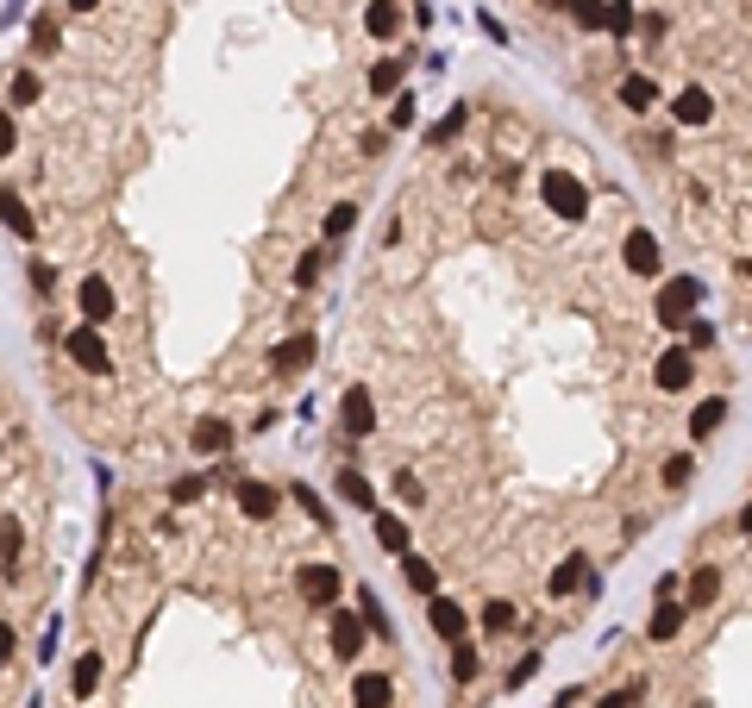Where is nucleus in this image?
Wrapping results in <instances>:
<instances>
[{
    "instance_id": "obj_16",
    "label": "nucleus",
    "mask_w": 752,
    "mask_h": 708,
    "mask_svg": "<svg viewBox=\"0 0 752 708\" xmlns=\"http://www.w3.org/2000/svg\"><path fill=\"white\" fill-rule=\"evenodd\" d=\"M721 589H727L721 564H696L690 583H684V608H715V602H721Z\"/></svg>"
},
{
    "instance_id": "obj_17",
    "label": "nucleus",
    "mask_w": 752,
    "mask_h": 708,
    "mask_svg": "<svg viewBox=\"0 0 752 708\" xmlns=\"http://www.w3.org/2000/svg\"><path fill=\"white\" fill-rule=\"evenodd\" d=\"M0 226L13 232V239H38V220H32V207H26V195H19V188H0Z\"/></svg>"
},
{
    "instance_id": "obj_37",
    "label": "nucleus",
    "mask_w": 752,
    "mask_h": 708,
    "mask_svg": "<svg viewBox=\"0 0 752 708\" xmlns=\"http://www.w3.org/2000/svg\"><path fill=\"white\" fill-rule=\"evenodd\" d=\"M57 44H63V32H57V19H51V13H38V19H32V51H44V57H51Z\"/></svg>"
},
{
    "instance_id": "obj_4",
    "label": "nucleus",
    "mask_w": 752,
    "mask_h": 708,
    "mask_svg": "<svg viewBox=\"0 0 752 708\" xmlns=\"http://www.w3.org/2000/svg\"><path fill=\"white\" fill-rule=\"evenodd\" d=\"M696 308H702V282L696 276H671L665 289H658V326H684V320H696Z\"/></svg>"
},
{
    "instance_id": "obj_10",
    "label": "nucleus",
    "mask_w": 752,
    "mask_h": 708,
    "mask_svg": "<svg viewBox=\"0 0 752 708\" xmlns=\"http://www.w3.org/2000/svg\"><path fill=\"white\" fill-rule=\"evenodd\" d=\"M690 376H696V351H690V345H671L665 358L652 364V383L665 389V395H677V389H690Z\"/></svg>"
},
{
    "instance_id": "obj_39",
    "label": "nucleus",
    "mask_w": 752,
    "mask_h": 708,
    "mask_svg": "<svg viewBox=\"0 0 752 708\" xmlns=\"http://www.w3.org/2000/svg\"><path fill=\"white\" fill-rule=\"evenodd\" d=\"M577 19V32H602V0H564Z\"/></svg>"
},
{
    "instance_id": "obj_36",
    "label": "nucleus",
    "mask_w": 752,
    "mask_h": 708,
    "mask_svg": "<svg viewBox=\"0 0 752 708\" xmlns=\"http://www.w3.org/2000/svg\"><path fill=\"white\" fill-rule=\"evenodd\" d=\"M539 665H546V652H521V658L508 665V690H527V683L539 677Z\"/></svg>"
},
{
    "instance_id": "obj_52",
    "label": "nucleus",
    "mask_w": 752,
    "mask_h": 708,
    "mask_svg": "<svg viewBox=\"0 0 752 708\" xmlns=\"http://www.w3.org/2000/svg\"><path fill=\"white\" fill-rule=\"evenodd\" d=\"M32 282H38V295H51V282H57V270H51V264H32Z\"/></svg>"
},
{
    "instance_id": "obj_45",
    "label": "nucleus",
    "mask_w": 752,
    "mask_h": 708,
    "mask_svg": "<svg viewBox=\"0 0 752 708\" xmlns=\"http://www.w3.org/2000/svg\"><path fill=\"white\" fill-rule=\"evenodd\" d=\"M684 326H690V351H709L715 345V326L709 320H684Z\"/></svg>"
},
{
    "instance_id": "obj_3",
    "label": "nucleus",
    "mask_w": 752,
    "mask_h": 708,
    "mask_svg": "<svg viewBox=\"0 0 752 708\" xmlns=\"http://www.w3.org/2000/svg\"><path fill=\"white\" fill-rule=\"evenodd\" d=\"M326 633H333V658H339V665H358V658H364V640H370V633H364V621H358V608H326Z\"/></svg>"
},
{
    "instance_id": "obj_46",
    "label": "nucleus",
    "mask_w": 752,
    "mask_h": 708,
    "mask_svg": "<svg viewBox=\"0 0 752 708\" xmlns=\"http://www.w3.org/2000/svg\"><path fill=\"white\" fill-rule=\"evenodd\" d=\"M19 151V126H13V113H0V157H13Z\"/></svg>"
},
{
    "instance_id": "obj_51",
    "label": "nucleus",
    "mask_w": 752,
    "mask_h": 708,
    "mask_svg": "<svg viewBox=\"0 0 752 708\" xmlns=\"http://www.w3.org/2000/svg\"><path fill=\"white\" fill-rule=\"evenodd\" d=\"M477 26H483L489 38H496V44H508V26H502V19H496V13H483V7H477Z\"/></svg>"
},
{
    "instance_id": "obj_27",
    "label": "nucleus",
    "mask_w": 752,
    "mask_h": 708,
    "mask_svg": "<svg viewBox=\"0 0 752 708\" xmlns=\"http://www.w3.org/2000/svg\"><path fill=\"white\" fill-rule=\"evenodd\" d=\"M364 32L370 38H395L402 32V7H395V0H370L364 7Z\"/></svg>"
},
{
    "instance_id": "obj_5",
    "label": "nucleus",
    "mask_w": 752,
    "mask_h": 708,
    "mask_svg": "<svg viewBox=\"0 0 752 708\" xmlns=\"http://www.w3.org/2000/svg\"><path fill=\"white\" fill-rule=\"evenodd\" d=\"M339 589H345L339 564H301V571H295V596L308 602V608H333Z\"/></svg>"
},
{
    "instance_id": "obj_7",
    "label": "nucleus",
    "mask_w": 752,
    "mask_h": 708,
    "mask_svg": "<svg viewBox=\"0 0 752 708\" xmlns=\"http://www.w3.org/2000/svg\"><path fill=\"white\" fill-rule=\"evenodd\" d=\"M232 439H239V433H232L226 414H201L195 427H188V452H195V458H226Z\"/></svg>"
},
{
    "instance_id": "obj_38",
    "label": "nucleus",
    "mask_w": 752,
    "mask_h": 708,
    "mask_svg": "<svg viewBox=\"0 0 752 708\" xmlns=\"http://www.w3.org/2000/svg\"><path fill=\"white\" fill-rule=\"evenodd\" d=\"M658 477H665V489H684V483L696 477V458L677 452V458H665V470H658Z\"/></svg>"
},
{
    "instance_id": "obj_48",
    "label": "nucleus",
    "mask_w": 752,
    "mask_h": 708,
    "mask_svg": "<svg viewBox=\"0 0 752 708\" xmlns=\"http://www.w3.org/2000/svg\"><path fill=\"white\" fill-rule=\"evenodd\" d=\"M640 690H646V683H627V690H608V696H602L596 708H627V702H633V696H640Z\"/></svg>"
},
{
    "instance_id": "obj_25",
    "label": "nucleus",
    "mask_w": 752,
    "mask_h": 708,
    "mask_svg": "<svg viewBox=\"0 0 752 708\" xmlns=\"http://www.w3.org/2000/svg\"><path fill=\"white\" fill-rule=\"evenodd\" d=\"M358 621H364V633H376V640H395V621H389V608L376 602V589H370V583L358 589Z\"/></svg>"
},
{
    "instance_id": "obj_6",
    "label": "nucleus",
    "mask_w": 752,
    "mask_h": 708,
    "mask_svg": "<svg viewBox=\"0 0 752 708\" xmlns=\"http://www.w3.org/2000/svg\"><path fill=\"white\" fill-rule=\"evenodd\" d=\"M339 433L358 445V439H370L376 433V395L358 383V389H345V401H339Z\"/></svg>"
},
{
    "instance_id": "obj_33",
    "label": "nucleus",
    "mask_w": 752,
    "mask_h": 708,
    "mask_svg": "<svg viewBox=\"0 0 752 708\" xmlns=\"http://www.w3.org/2000/svg\"><path fill=\"white\" fill-rule=\"evenodd\" d=\"M514 621H521V608L514 602H483V633L496 640V633H514Z\"/></svg>"
},
{
    "instance_id": "obj_44",
    "label": "nucleus",
    "mask_w": 752,
    "mask_h": 708,
    "mask_svg": "<svg viewBox=\"0 0 752 708\" xmlns=\"http://www.w3.org/2000/svg\"><path fill=\"white\" fill-rule=\"evenodd\" d=\"M414 113H420V101L414 94H395V107H389V126L402 132V126H414Z\"/></svg>"
},
{
    "instance_id": "obj_29",
    "label": "nucleus",
    "mask_w": 752,
    "mask_h": 708,
    "mask_svg": "<svg viewBox=\"0 0 752 708\" xmlns=\"http://www.w3.org/2000/svg\"><path fill=\"white\" fill-rule=\"evenodd\" d=\"M464 126H470V107L458 101V107H452V113H445V120H439V126L427 132V145H433V151H445V145H458V132H464Z\"/></svg>"
},
{
    "instance_id": "obj_42",
    "label": "nucleus",
    "mask_w": 752,
    "mask_h": 708,
    "mask_svg": "<svg viewBox=\"0 0 752 708\" xmlns=\"http://www.w3.org/2000/svg\"><path fill=\"white\" fill-rule=\"evenodd\" d=\"M289 495H295V502H301V508L314 514V521H326V527H333V514H326V502H320V495H314V483H295Z\"/></svg>"
},
{
    "instance_id": "obj_50",
    "label": "nucleus",
    "mask_w": 752,
    "mask_h": 708,
    "mask_svg": "<svg viewBox=\"0 0 752 708\" xmlns=\"http://www.w3.org/2000/svg\"><path fill=\"white\" fill-rule=\"evenodd\" d=\"M358 151H364V157H383V151H389V132H364Z\"/></svg>"
},
{
    "instance_id": "obj_1",
    "label": "nucleus",
    "mask_w": 752,
    "mask_h": 708,
    "mask_svg": "<svg viewBox=\"0 0 752 708\" xmlns=\"http://www.w3.org/2000/svg\"><path fill=\"white\" fill-rule=\"evenodd\" d=\"M539 201H546L558 220H583L590 214V182H583L577 170H546L539 176Z\"/></svg>"
},
{
    "instance_id": "obj_35",
    "label": "nucleus",
    "mask_w": 752,
    "mask_h": 708,
    "mask_svg": "<svg viewBox=\"0 0 752 708\" xmlns=\"http://www.w3.org/2000/svg\"><path fill=\"white\" fill-rule=\"evenodd\" d=\"M320 270H326V245L301 251V257H295V289H314V282H320Z\"/></svg>"
},
{
    "instance_id": "obj_15",
    "label": "nucleus",
    "mask_w": 752,
    "mask_h": 708,
    "mask_svg": "<svg viewBox=\"0 0 752 708\" xmlns=\"http://www.w3.org/2000/svg\"><path fill=\"white\" fill-rule=\"evenodd\" d=\"M684 621H690V608H684V602L658 596V608H652V621H646V640H652V646H671L677 633H684Z\"/></svg>"
},
{
    "instance_id": "obj_14",
    "label": "nucleus",
    "mask_w": 752,
    "mask_h": 708,
    "mask_svg": "<svg viewBox=\"0 0 752 708\" xmlns=\"http://www.w3.org/2000/svg\"><path fill=\"white\" fill-rule=\"evenodd\" d=\"M671 120L677 126H709L715 120V94L709 88H677L671 94Z\"/></svg>"
},
{
    "instance_id": "obj_47",
    "label": "nucleus",
    "mask_w": 752,
    "mask_h": 708,
    "mask_svg": "<svg viewBox=\"0 0 752 708\" xmlns=\"http://www.w3.org/2000/svg\"><path fill=\"white\" fill-rule=\"evenodd\" d=\"M57 640H63V627L51 621V627H44V640H38V665H51V658H57Z\"/></svg>"
},
{
    "instance_id": "obj_34",
    "label": "nucleus",
    "mask_w": 752,
    "mask_h": 708,
    "mask_svg": "<svg viewBox=\"0 0 752 708\" xmlns=\"http://www.w3.org/2000/svg\"><path fill=\"white\" fill-rule=\"evenodd\" d=\"M38 94H44V82L32 76V69H19V76L7 82V107L19 113V107H32V101H38Z\"/></svg>"
},
{
    "instance_id": "obj_13",
    "label": "nucleus",
    "mask_w": 752,
    "mask_h": 708,
    "mask_svg": "<svg viewBox=\"0 0 752 708\" xmlns=\"http://www.w3.org/2000/svg\"><path fill=\"white\" fill-rule=\"evenodd\" d=\"M583 583H590V558H583V552H564V558H558V571L546 577V596L564 602V596H577Z\"/></svg>"
},
{
    "instance_id": "obj_21",
    "label": "nucleus",
    "mask_w": 752,
    "mask_h": 708,
    "mask_svg": "<svg viewBox=\"0 0 752 708\" xmlns=\"http://www.w3.org/2000/svg\"><path fill=\"white\" fill-rule=\"evenodd\" d=\"M615 101H621L627 113H652V107H658V82L646 76V69H633V76H621V88H615Z\"/></svg>"
},
{
    "instance_id": "obj_31",
    "label": "nucleus",
    "mask_w": 752,
    "mask_h": 708,
    "mask_svg": "<svg viewBox=\"0 0 752 708\" xmlns=\"http://www.w3.org/2000/svg\"><path fill=\"white\" fill-rule=\"evenodd\" d=\"M402 577H408V589H414V596H433V589H439V571H433V564L427 558H402Z\"/></svg>"
},
{
    "instance_id": "obj_20",
    "label": "nucleus",
    "mask_w": 752,
    "mask_h": 708,
    "mask_svg": "<svg viewBox=\"0 0 752 708\" xmlns=\"http://www.w3.org/2000/svg\"><path fill=\"white\" fill-rule=\"evenodd\" d=\"M276 508H282V495L270 489V483H239V514H245V521H276Z\"/></svg>"
},
{
    "instance_id": "obj_18",
    "label": "nucleus",
    "mask_w": 752,
    "mask_h": 708,
    "mask_svg": "<svg viewBox=\"0 0 752 708\" xmlns=\"http://www.w3.org/2000/svg\"><path fill=\"white\" fill-rule=\"evenodd\" d=\"M370 521H376V546H383L389 558H408V552H414V539H408V521H402V514L370 508Z\"/></svg>"
},
{
    "instance_id": "obj_32",
    "label": "nucleus",
    "mask_w": 752,
    "mask_h": 708,
    "mask_svg": "<svg viewBox=\"0 0 752 708\" xmlns=\"http://www.w3.org/2000/svg\"><path fill=\"white\" fill-rule=\"evenodd\" d=\"M452 677H458V683H477V677H483V652L464 646V640H452Z\"/></svg>"
},
{
    "instance_id": "obj_55",
    "label": "nucleus",
    "mask_w": 752,
    "mask_h": 708,
    "mask_svg": "<svg viewBox=\"0 0 752 708\" xmlns=\"http://www.w3.org/2000/svg\"><path fill=\"white\" fill-rule=\"evenodd\" d=\"M26 708H38V696H26Z\"/></svg>"
},
{
    "instance_id": "obj_24",
    "label": "nucleus",
    "mask_w": 752,
    "mask_h": 708,
    "mask_svg": "<svg viewBox=\"0 0 752 708\" xmlns=\"http://www.w3.org/2000/svg\"><path fill=\"white\" fill-rule=\"evenodd\" d=\"M94 690H101V652H76V665H69V696L88 702Z\"/></svg>"
},
{
    "instance_id": "obj_12",
    "label": "nucleus",
    "mask_w": 752,
    "mask_h": 708,
    "mask_svg": "<svg viewBox=\"0 0 752 708\" xmlns=\"http://www.w3.org/2000/svg\"><path fill=\"white\" fill-rule=\"evenodd\" d=\"M314 351H320V339H314V333H289V339H282V345L270 351V370H276V376H301V370L314 364Z\"/></svg>"
},
{
    "instance_id": "obj_8",
    "label": "nucleus",
    "mask_w": 752,
    "mask_h": 708,
    "mask_svg": "<svg viewBox=\"0 0 752 708\" xmlns=\"http://www.w3.org/2000/svg\"><path fill=\"white\" fill-rule=\"evenodd\" d=\"M76 308H82V320H88V326H101V320L120 314V295H113V282H107V276H82Z\"/></svg>"
},
{
    "instance_id": "obj_11",
    "label": "nucleus",
    "mask_w": 752,
    "mask_h": 708,
    "mask_svg": "<svg viewBox=\"0 0 752 708\" xmlns=\"http://www.w3.org/2000/svg\"><path fill=\"white\" fill-rule=\"evenodd\" d=\"M621 257H627L633 276H658V270H665V251H658V239H652L646 226H633L627 239H621Z\"/></svg>"
},
{
    "instance_id": "obj_41",
    "label": "nucleus",
    "mask_w": 752,
    "mask_h": 708,
    "mask_svg": "<svg viewBox=\"0 0 752 708\" xmlns=\"http://www.w3.org/2000/svg\"><path fill=\"white\" fill-rule=\"evenodd\" d=\"M351 226H358V207H351V201H339L333 214H326V239H345Z\"/></svg>"
},
{
    "instance_id": "obj_53",
    "label": "nucleus",
    "mask_w": 752,
    "mask_h": 708,
    "mask_svg": "<svg viewBox=\"0 0 752 708\" xmlns=\"http://www.w3.org/2000/svg\"><path fill=\"white\" fill-rule=\"evenodd\" d=\"M94 7H101V0H69V13H94Z\"/></svg>"
},
{
    "instance_id": "obj_54",
    "label": "nucleus",
    "mask_w": 752,
    "mask_h": 708,
    "mask_svg": "<svg viewBox=\"0 0 752 708\" xmlns=\"http://www.w3.org/2000/svg\"><path fill=\"white\" fill-rule=\"evenodd\" d=\"M539 7H564V0H539Z\"/></svg>"
},
{
    "instance_id": "obj_43",
    "label": "nucleus",
    "mask_w": 752,
    "mask_h": 708,
    "mask_svg": "<svg viewBox=\"0 0 752 708\" xmlns=\"http://www.w3.org/2000/svg\"><path fill=\"white\" fill-rule=\"evenodd\" d=\"M395 495H402L408 508H427V489H420V477H414V470H402V477H395Z\"/></svg>"
},
{
    "instance_id": "obj_19",
    "label": "nucleus",
    "mask_w": 752,
    "mask_h": 708,
    "mask_svg": "<svg viewBox=\"0 0 752 708\" xmlns=\"http://www.w3.org/2000/svg\"><path fill=\"white\" fill-rule=\"evenodd\" d=\"M19 552H26V521L19 514H0V577H19Z\"/></svg>"
},
{
    "instance_id": "obj_40",
    "label": "nucleus",
    "mask_w": 752,
    "mask_h": 708,
    "mask_svg": "<svg viewBox=\"0 0 752 708\" xmlns=\"http://www.w3.org/2000/svg\"><path fill=\"white\" fill-rule=\"evenodd\" d=\"M207 483H214V477H176V483H170V502H176V508L201 502V495H207Z\"/></svg>"
},
{
    "instance_id": "obj_2",
    "label": "nucleus",
    "mask_w": 752,
    "mask_h": 708,
    "mask_svg": "<svg viewBox=\"0 0 752 708\" xmlns=\"http://www.w3.org/2000/svg\"><path fill=\"white\" fill-rule=\"evenodd\" d=\"M63 358L69 364H76V370H88V376H113V351H107V339L101 333H94V326L82 320L76 326V333H69L63 339Z\"/></svg>"
},
{
    "instance_id": "obj_28",
    "label": "nucleus",
    "mask_w": 752,
    "mask_h": 708,
    "mask_svg": "<svg viewBox=\"0 0 752 708\" xmlns=\"http://www.w3.org/2000/svg\"><path fill=\"white\" fill-rule=\"evenodd\" d=\"M408 76V57H383V63H370V94H395Z\"/></svg>"
},
{
    "instance_id": "obj_9",
    "label": "nucleus",
    "mask_w": 752,
    "mask_h": 708,
    "mask_svg": "<svg viewBox=\"0 0 752 708\" xmlns=\"http://www.w3.org/2000/svg\"><path fill=\"white\" fill-rule=\"evenodd\" d=\"M427 627L439 633L445 646H452V640H464V627H470V608H464V602H452V596H439V589H433V596H427Z\"/></svg>"
},
{
    "instance_id": "obj_49",
    "label": "nucleus",
    "mask_w": 752,
    "mask_h": 708,
    "mask_svg": "<svg viewBox=\"0 0 752 708\" xmlns=\"http://www.w3.org/2000/svg\"><path fill=\"white\" fill-rule=\"evenodd\" d=\"M13 652H19V633H13L7 621H0V671H7V665H13Z\"/></svg>"
},
{
    "instance_id": "obj_30",
    "label": "nucleus",
    "mask_w": 752,
    "mask_h": 708,
    "mask_svg": "<svg viewBox=\"0 0 752 708\" xmlns=\"http://www.w3.org/2000/svg\"><path fill=\"white\" fill-rule=\"evenodd\" d=\"M633 26H640V13H633V0H602V32L627 38Z\"/></svg>"
},
{
    "instance_id": "obj_23",
    "label": "nucleus",
    "mask_w": 752,
    "mask_h": 708,
    "mask_svg": "<svg viewBox=\"0 0 752 708\" xmlns=\"http://www.w3.org/2000/svg\"><path fill=\"white\" fill-rule=\"evenodd\" d=\"M395 702V683L383 671H358V683H351V708H389Z\"/></svg>"
},
{
    "instance_id": "obj_26",
    "label": "nucleus",
    "mask_w": 752,
    "mask_h": 708,
    "mask_svg": "<svg viewBox=\"0 0 752 708\" xmlns=\"http://www.w3.org/2000/svg\"><path fill=\"white\" fill-rule=\"evenodd\" d=\"M333 489H339V502H351V508H364V514L376 508V483L364 477V470H351V464L339 470V483H333Z\"/></svg>"
},
{
    "instance_id": "obj_22",
    "label": "nucleus",
    "mask_w": 752,
    "mask_h": 708,
    "mask_svg": "<svg viewBox=\"0 0 752 708\" xmlns=\"http://www.w3.org/2000/svg\"><path fill=\"white\" fill-rule=\"evenodd\" d=\"M727 414H734V401H727V395H709V401H702V408L690 414V439L702 445V439H715L721 427H727Z\"/></svg>"
}]
</instances>
